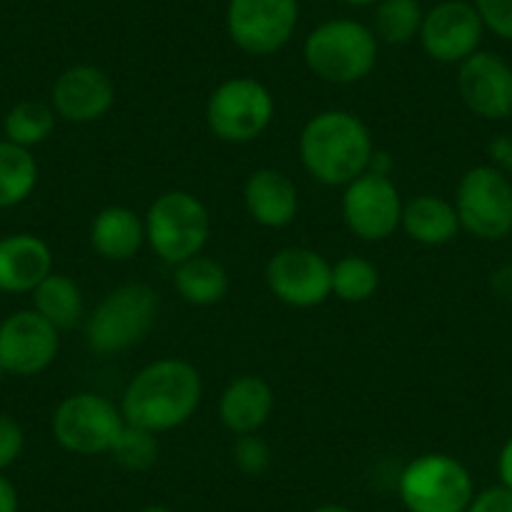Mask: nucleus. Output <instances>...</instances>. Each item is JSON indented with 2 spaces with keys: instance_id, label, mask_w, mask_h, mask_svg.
Wrapping results in <instances>:
<instances>
[{
  "instance_id": "obj_15",
  "label": "nucleus",
  "mask_w": 512,
  "mask_h": 512,
  "mask_svg": "<svg viewBox=\"0 0 512 512\" xmlns=\"http://www.w3.org/2000/svg\"><path fill=\"white\" fill-rule=\"evenodd\" d=\"M457 93L472 116L505 121L512 116V66L497 53H472L457 66Z\"/></svg>"
},
{
  "instance_id": "obj_25",
  "label": "nucleus",
  "mask_w": 512,
  "mask_h": 512,
  "mask_svg": "<svg viewBox=\"0 0 512 512\" xmlns=\"http://www.w3.org/2000/svg\"><path fill=\"white\" fill-rule=\"evenodd\" d=\"M422 21H425V11L420 0H379L374 6L372 31L379 43L407 46L420 38Z\"/></svg>"
},
{
  "instance_id": "obj_37",
  "label": "nucleus",
  "mask_w": 512,
  "mask_h": 512,
  "mask_svg": "<svg viewBox=\"0 0 512 512\" xmlns=\"http://www.w3.org/2000/svg\"><path fill=\"white\" fill-rule=\"evenodd\" d=\"M139 512H174V510L166 505H146V507H141Z\"/></svg>"
},
{
  "instance_id": "obj_14",
  "label": "nucleus",
  "mask_w": 512,
  "mask_h": 512,
  "mask_svg": "<svg viewBox=\"0 0 512 512\" xmlns=\"http://www.w3.org/2000/svg\"><path fill=\"white\" fill-rule=\"evenodd\" d=\"M485 23L467 0H442L425 13L420 28V46L432 61L460 66L480 51Z\"/></svg>"
},
{
  "instance_id": "obj_20",
  "label": "nucleus",
  "mask_w": 512,
  "mask_h": 512,
  "mask_svg": "<svg viewBox=\"0 0 512 512\" xmlns=\"http://www.w3.org/2000/svg\"><path fill=\"white\" fill-rule=\"evenodd\" d=\"M91 246L106 262H128L146 244V221L128 206H106L91 221Z\"/></svg>"
},
{
  "instance_id": "obj_4",
  "label": "nucleus",
  "mask_w": 512,
  "mask_h": 512,
  "mask_svg": "<svg viewBox=\"0 0 512 512\" xmlns=\"http://www.w3.org/2000/svg\"><path fill=\"white\" fill-rule=\"evenodd\" d=\"M156 319L159 297L149 284H118L86 317V344L101 357L128 352L149 337Z\"/></svg>"
},
{
  "instance_id": "obj_2",
  "label": "nucleus",
  "mask_w": 512,
  "mask_h": 512,
  "mask_svg": "<svg viewBox=\"0 0 512 512\" xmlns=\"http://www.w3.org/2000/svg\"><path fill=\"white\" fill-rule=\"evenodd\" d=\"M374 139L367 123L352 111L329 108L304 123L299 134V159L317 184L344 189L369 171Z\"/></svg>"
},
{
  "instance_id": "obj_11",
  "label": "nucleus",
  "mask_w": 512,
  "mask_h": 512,
  "mask_svg": "<svg viewBox=\"0 0 512 512\" xmlns=\"http://www.w3.org/2000/svg\"><path fill=\"white\" fill-rule=\"evenodd\" d=\"M402 209L405 199L390 174L364 171L344 186V226L362 241H384L395 236L402 226Z\"/></svg>"
},
{
  "instance_id": "obj_7",
  "label": "nucleus",
  "mask_w": 512,
  "mask_h": 512,
  "mask_svg": "<svg viewBox=\"0 0 512 512\" xmlns=\"http://www.w3.org/2000/svg\"><path fill=\"white\" fill-rule=\"evenodd\" d=\"M277 101L262 81L236 76L221 81L206 101V126L224 144H251L272 126Z\"/></svg>"
},
{
  "instance_id": "obj_10",
  "label": "nucleus",
  "mask_w": 512,
  "mask_h": 512,
  "mask_svg": "<svg viewBox=\"0 0 512 512\" xmlns=\"http://www.w3.org/2000/svg\"><path fill=\"white\" fill-rule=\"evenodd\" d=\"M299 26V0H229L226 33L239 51L267 58L282 51Z\"/></svg>"
},
{
  "instance_id": "obj_35",
  "label": "nucleus",
  "mask_w": 512,
  "mask_h": 512,
  "mask_svg": "<svg viewBox=\"0 0 512 512\" xmlns=\"http://www.w3.org/2000/svg\"><path fill=\"white\" fill-rule=\"evenodd\" d=\"M497 472H500L502 485L512 490V437L502 445L500 457H497Z\"/></svg>"
},
{
  "instance_id": "obj_19",
  "label": "nucleus",
  "mask_w": 512,
  "mask_h": 512,
  "mask_svg": "<svg viewBox=\"0 0 512 512\" xmlns=\"http://www.w3.org/2000/svg\"><path fill=\"white\" fill-rule=\"evenodd\" d=\"M53 272V251L36 234H8L0 239V292L33 294Z\"/></svg>"
},
{
  "instance_id": "obj_33",
  "label": "nucleus",
  "mask_w": 512,
  "mask_h": 512,
  "mask_svg": "<svg viewBox=\"0 0 512 512\" xmlns=\"http://www.w3.org/2000/svg\"><path fill=\"white\" fill-rule=\"evenodd\" d=\"M490 289L502 302H512V264H502L492 272Z\"/></svg>"
},
{
  "instance_id": "obj_30",
  "label": "nucleus",
  "mask_w": 512,
  "mask_h": 512,
  "mask_svg": "<svg viewBox=\"0 0 512 512\" xmlns=\"http://www.w3.org/2000/svg\"><path fill=\"white\" fill-rule=\"evenodd\" d=\"M487 31L497 38L512 41V0H472Z\"/></svg>"
},
{
  "instance_id": "obj_3",
  "label": "nucleus",
  "mask_w": 512,
  "mask_h": 512,
  "mask_svg": "<svg viewBox=\"0 0 512 512\" xmlns=\"http://www.w3.org/2000/svg\"><path fill=\"white\" fill-rule=\"evenodd\" d=\"M302 56L312 76L332 86H352L374 71L379 41L372 26L352 18H332L319 23L304 38Z\"/></svg>"
},
{
  "instance_id": "obj_28",
  "label": "nucleus",
  "mask_w": 512,
  "mask_h": 512,
  "mask_svg": "<svg viewBox=\"0 0 512 512\" xmlns=\"http://www.w3.org/2000/svg\"><path fill=\"white\" fill-rule=\"evenodd\" d=\"M108 455L128 472H146L159 462V435L136 425H123Z\"/></svg>"
},
{
  "instance_id": "obj_13",
  "label": "nucleus",
  "mask_w": 512,
  "mask_h": 512,
  "mask_svg": "<svg viewBox=\"0 0 512 512\" xmlns=\"http://www.w3.org/2000/svg\"><path fill=\"white\" fill-rule=\"evenodd\" d=\"M61 332L36 309H21L0 322V372L36 377L58 357Z\"/></svg>"
},
{
  "instance_id": "obj_31",
  "label": "nucleus",
  "mask_w": 512,
  "mask_h": 512,
  "mask_svg": "<svg viewBox=\"0 0 512 512\" xmlns=\"http://www.w3.org/2000/svg\"><path fill=\"white\" fill-rule=\"evenodd\" d=\"M26 450V432L16 417L0 412V472L8 470Z\"/></svg>"
},
{
  "instance_id": "obj_16",
  "label": "nucleus",
  "mask_w": 512,
  "mask_h": 512,
  "mask_svg": "<svg viewBox=\"0 0 512 512\" xmlns=\"http://www.w3.org/2000/svg\"><path fill=\"white\" fill-rule=\"evenodd\" d=\"M116 103V83L103 68L78 63L58 73L51 88V106L68 123H93Z\"/></svg>"
},
{
  "instance_id": "obj_9",
  "label": "nucleus",
  "mask_w": 512,
  "mask_h": 512,
  "mask_svg": "<svg viewBox=\"0 0 512 512\" xmlns=\"http://www.w3.org/2000/svg\"><path fill=\"white\" fill-rule=\"evenodd\" d=\"M462 231L482 241H502L512 234V181L492 164L465 171L455 191Z\"/></svg>"
},
{
  "instance_id": "obj_12",
  "label": "nucleus",
  "mask_w": 512,
  "mask_h": 512,
  "mask_svg": "<svg viewBox=\"0 0 512 512\" xmlns=\"http://www.w3.org/2000/svg\"><path fill=\"white\" fill-rule=\"evenodd\" d=\"M264 279L269 292L294 309H314L332 297V264L309 246H284L274 251Z\"/></svg>"
},
{
  "instance_id": "obj_1",
  "label": "nucleus",
  "mask_w": 512,
  "mask_h": 512,
  "mask_svg": "<svg viewBox=\"0 0 512 512\" xmlns=\"http://www.w3.org/2000/svg\"><path fill=\"white\" fill-rule=\"evenodd\" d=\"M204 400V379L191 362L164 357L146 364L131 377L121 397L128 425L164 435L186 425Z\"/></svg>"
},
{
  "instance_id": "obj_23",
  "label": "nucleus",
  "mask_w": 512,
  "mask_h": 512,
  "mask_svg": "<svg viewBox=\"0 0 512 512\" xmlns=\"http://www.w3.org/2000/svg\"><path fill=\"white\" fill-rule=\"evenodd\" d=\"M33 309L58 332L73 329L86 317V299L81 287L68 274L51 272L33 289Z\"/></svg>"
},
{
  "instance_id": "obj_6",
  "label": "nucleus",
  "mask_w": 512,
  "mask_h": 512,
  "mask_svg": "<svg viewBox=\"0 0 512 512\" xmlns=\"http://www.w3.org/2000/svg\"><path fill=\"white\" fill-rule=\"evenodd\" d=\"M397 495L407 512H467L475 500L472 475L447 452H425L405 465Z\"/></svg>"
},
{
  "instance_id": "obj_39",
  "label": "nucleus",
  "mask_w": 512,
  "mask_h": 512,
  "mask_svg": "<svg viewBox=\"0 0 512 512\" xmlns=\"http://www.w3.org/2000/svg\"><path fill=\"white\" fill-rule=\"evenodd\" d=\"M0 374H3V372H0Z\"/></svg>"
},
{
  "instance_id": "obj_22",
  "label": "nucleus",
  "mask_w": 512,
  "mask_h": 512,
  "mask_svg": "<svg viewBox=\"0 0 512 512\" xmlns=\"http://www.w3.org/2000/svg\"><path fill=\"white\" fill-rule=\"evenodd\" d=\"M229 272L204 251L174 267V289L191 307H214L229 294Z\"/></svg>"
},
{
  "instance_id": "obj_32",
  "label": "nucleus",
  "mask_w": 512,
  "mask_h": 512,
  "mask_svg": "<svg viewBox=\"0 0 512 512\" xmlns=\"http://www.w3.org/2000/svg\"><path fill=\"white\" fill-rule=\"evenodd\" d=\"M467 512H512V490L502 487H490L475 495Z\"/></svg>"
},
{
  "instance_id": "obj_38",
  "label": "nucleus",
  "mask_w": 512,
  "mask_h": 512,
  "mask_svg": "<svg viewBox=\"0 0 512 512\" xmlns=\"http://www.w3.org/2000/svg\"><path fill=\"white\" fill-rule=\"evenodd\" d=\"M344 3H349V6H377L379 0H344Z\"/></svg>"
},
{
  "instance_id": "obj_27",
  "label": "nucleus",
  "mask_w": 512,
  "mask_h": 512,
  "mask_svg": "<svg viewBox=\"0 0 512 512\" xmlns=\"http://www.w3.org/2000/svg\"><path fill=\"white\" fill-rule=\"evenodd\" d=\"M379 269L364 256L347 254L332 264V297L347 304H364L377 294Z\"/></svg>"
},
{
  "instance_id": "obj_34",
  "label": "nucleus",
  "mask_w": 512,
  "mask_h": 512,
  "mask_svg": "<svg viewBox=\"0 0 512 512\" xmlns=\"http://www.w3.org/2000/svg\"><path fill=\"white\" fill-rule=\"evenodd\" d=\"M18 490L3 472H0V512H18Z\"/></svg>"
},
{
  "instance_id": "obj_8",
  "label": "nucleus",
  "mask_w": 512,
  "mask_h": 512,
  "mask_svg": "<svg viewBox=\"0 0 512 512\" xmlns=\"http://www.w3.org/2000/svg\"><path fill=\"white\" fill-rule=\"evenodd\" d=\"M123 425L126 420L121 407L98 392L68 395L51 417L53 440L66 452L81 457L108 455Z\"/></svg>"
},
{
  "instance_id": "obj_5",
  "label": "nucleus",
  "mask_w": 512,
  "mask_h": 512,
  "mask_svg": "<svg viewBox=\"0 0 512 512\" xmlns=\"http://www.w3.org/2000/svg\"><path fill=\"white\" fill-rule=\"evenodd\" d=\"M144 221L146 244L171 267L201 254L211 234L209 209L199 196L184 189H171L156 196Z\"/></svg>"
},
{
  "instance_id": "obj_24",
  "label": "nucleus",
  "mask_w": 512,
  "mask_h": 512,
  "mask_svg": "<svg viewBox=\"0 0 512 512\" xmlns=\"http://www.w3.org/2000/svg\"><path fill=\"white\" fill-rule=\"evenodd\" d=\"M38 186V161L31 149L0 139V209L23 204Z\"/></svg>"
},
{
  "instance_id": "obj_29",
  "label": "nucleus",
  "mask_w": 512,
  "mask_h": 512,
  "mask_svg": "<svg viewBox=\"0 0 512 512\" xmlns=\"http://www.w3.org/2000/svg\"><path fill=\"white\" fill-rule=\"evenodd\" d=\"M231 457H234V465L249 477L264 475L272 467V447L264 437H259V432L236 437Z\"/></svg>"
},
{
  "instance_id": "obj_18",
  "label": "nucleus",
  "mask_w": 512,
  "mask_h": 512,
  "mask_svg": "<svg viewBox=\"0 0 512 512\" xmlns=\"http://www.w3.org/2000/svg\"><path fill=\"white\" fill-rule=\"evenodd\" d=\"M277 397L272 384L259 374H239L219 397V420L231 435H254L272 417Z\"/></svg>"
},
{
  "instance_id": "obj_26",
  "label": "nucleus",
  "mask_w": 512,
  "mask_h": 512,
  "mask_svg": "<svg viewBox=\"0 0 512 512\" xmlns=\"http://www.w3.org/2000/svg\"><path fill=\"white\" fill-rule=\"evenodd\" d=\"M56 118L58 116L51 103L21 101L3 118V134L11 144L33 149V146H41L43 141L51 139Z\"/></svg>"
},
{
  "instance_id": "obj_36",
  "label": "nucleus",
  "mask_w": 512,
  "mask_h": 512,
  "mask_svg": "<svg viewBox=\"0 0 512 512\" xmlns=\"http://www.w3.org/2000/svg\"><path fill=\"white\" fill-rule=\"evenodd\" d=\"M309 512H357V510H352V507L347 505H334V502H327V505H319Z\"/></svg>"
},
{
  "instance_id": "obj_17",
  "label": "nucleus",
  "mask_w": 512,
  "mask_h": 512,
  "mask_svg": "<svg viewBox=\"0 0 512 512\" xmlns=\"http://www.w3.org/2000/svg\"><path fill=\"white\" fill-rule=\"evenodd\" d=\"M244 206L254 224L264 229H284L299 214V189L292 176L264 166L246 179Z\"/></svg>"
},
{
  "instance_id": "obj_21",
  "label": "nucleus",
  "mask_w": 512,
  "mask_h": 512,
  "mask_svg": "<svg viewBox=\"0 0 512 512\" xmlns=\"http://www.w3.org/2000/svg\"><path fill=\"white\" fill-rule=\"evenodd\" d=\"M400 229L422 246H445L457 239L462 226L455 201L437 194H420L405 201Z\"/></svg>"
}]
</instances>
